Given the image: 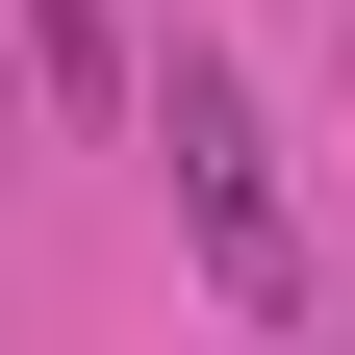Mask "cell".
I'll list each match as a JSON object with an SVG mask.
<instances>
[{
    "label": "cell",
    "instance_id": "6da1fadb",
    "mask_svg": "<svg viewBox=\"0 0 355 355\" xmlns=\"http://www.w3.org/2000/svg\"><path fill=\"white\" fill-rule=\"evenodd\" d=\"M153 153H178V229L229 304H304V229H279V153H254V76L229 51H153Z\"/></svg>",
    "mask_w": 355,
    "mask_h": 355
}]
</instances>
